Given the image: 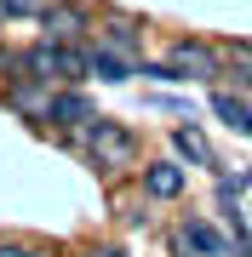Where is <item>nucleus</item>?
<instances>
[{
    "label": "nucleus",
    "instance_id": "nucleus-1",
    "mask_svg": "<svg viewBox=\"0 0 252 257\" xmlns=\"http://www.w3.org/2000/svg\"><path fill=\"white\" fill-rule=\"evenodd\" d=\"M18 80H80V74H92V52H75V46H63V40H40L35 52H23L18 57Z\"/></svg>",
    "mask_w": 252,
    "mask_h": 257
},
{
    "label": "nucleus",
    "instance_id": "nucleus-2",
    "mask_svg": "<svg viewBox=\"0 0 252 257\" xmlns=\"http://www.w3.org/2000/svg\"><path fill=\"white\" fill-rule=\"evenodd\" d=\"M132 149H138V143H132V132H121L115 120H103V114H92V120L80 126V155L92 160V166H103V172L126 166Z\"/></svg>",
    "mask_w": 252,
    "mask_h": 257
},
{
    "label": "nucleus",
    "instance_id": "nucleus-3",
    "mask_svg": "<svg viewBox=\"0 0 252 257\" xmlns=\"http://www.w3.org/2000/svg\"><path fill=\"white\" fill-rule=\"evenodd\" d=\"M166 63L178 69V80H212V74H218V52L201 46V40H172Z\"/></svg>",
    "mask_w": 252,
    "mask_h": 257
},
{
    "label": "nucleus",
    "instance_id": "nucleus-4",
    "mask_svg": "<svg viewBox=\"0 0 252 257\" xmlns=\"http://www.w3.org/2000/svg\"><path fill=\"white\" fill-rule=\"evenodd\" d=\"M143 194H149V200H178V194H184V166H172V160L143 166Z\"/></svg>",
    "mask_w": 252,
    "mask_h": 257
},
{
    "label": "nucleus",
    "instance_id": "nucleus-5",
    "mask_svg": "<svg viewBox=\"0 0 252 257\" xmlns=\"http://www.w3.org/2000/svg\"><path fill=\"white\" fill-rule=\"evenodd\" d=\"M92 114H98V109H92L80 92H57V97H52V109H46V120H52V126H63V132H80Z\"/></svg>",
    "mask_w": 252,
    "mask_h": 257
},
{
    "label": "nucleus",
    "instance_id": "nucleus-6",
    "mask_svg": "<svg viewBox=\"0 0 252 257\" xmlns=\"http://www.w3.org/2000/svg\"><path fill=\"white\" fill-rule=\"evenodd\" d=\"M40 18H46V35H52V40H75L80 29H86V12L69 6V0H46V12H40Z\"/></svg>",
    "mask_w": 252,
    "mask_h": 257
},
{
    "label": "nucleus",
    "instance_id": "nucleus-7",
    "mask_svg": "<svg viewBox=\"0 0 252 257\" xmlns=\"http://www.w3.org/2000/svg\"><path fill=\"white\" fill-rule=\"evenodd\" d=\"M184 246L201 257H229V240L212 229V223H184Z\"/></svg>",
    "mask_w": 252,
    "mask_h": 257
},
{
    "label": "nucleus",
    "instance_id": "nucleus-8",
    "mask_svg": "<svg viewBox=\"0 0 252 257\" xmlns=\"http://www.w3.org/2000/svg\"><path fill=\"white\" fill-rule=\"evenodd\" d=\"M92 74H98V80H132V74H138V69H132V57H121V46H92Z\"/></svg>",
    "mask_w": 252,
    "mask_h": 257
},
{
    "label": "nucleus",
    "instance_id": "nucleus-9",
    "mask_svg": "<svg viewBox=\"0 0 252 257\" xmlns=\"http://www.w3.org/2000/svg\"><path fill=\"white\" fill-rule=\"evenodd\" d=\"M212 109L224 114L229 126L241 132V138H252V103H241V97H229V92H218V97H212Z\"/></svg>",
    "mask_w": 252,
    "mask_h": 257
},
{
    "label": "nucleus",
    "instance_id": "nucleus-10",
    "mask_svg": "<svg viewBox=\"0 0 252 257\" xmlns=\"http://www.w3.org/2000/svg\"><path fill=\"white\" fill-rule=\"evenodd\" d=\"M103 40H109V46H121V52H138V23H132V18H109V23H103Z\"/></svg>",
    "mask_w": 252,
    "mask_h": 257
},
{
    "label": "nucleus",
    "instance_id": "nucleus-11",
    "mask_svg": "<svg viewBox=\"0 0 252 257\" xmlns=\"http://www.w3.org/2000/svg\"><path fill=\"white\" fill-rule=\"evenodd\" d=\"M178 149H184L195 166H212V149H206V138H201L195 126H178Z\"/></svg>",
    "mask_w": 252,
    "mask_h": 257
},
{
    "label": "nucleus",
    "instance_id": "nucleus-12",
    "mask_svg": "<svg viewBox=\"0 0 252 257\" xmlns=\"http://www.w3.org/2000/svg\"><path fill=\"white\" fill-rule=\"evenodd\" d=\"M6 18H29V12H46V0H0Z\"/></svg>",
    "mask_w": 252,
    "mask_h": 257
},
{
    "label": "nucleus",
    "instance_id": "nucleus-13",
    "mask_svg": "<svg viewBox=\"0 0 252 257\" xmlns=\"http://www.w3.org/2000/svg\"><path fill=\"white\" fill-rule=\"evenodd\" d=\"M0 257H35L29 246H0Z\"/></svg>",
    "mask_w": 252,
    "mask_h": 257
},
{
    "label": "nucleus",
    "instance_id": "nucleus-14",
    "mask_svg": "<svg viewBox=\"0 0 252 257\" xmlns=\"http://www.w3.org/2000/svg\"><path fill=\"white\" fill-rule=\"evenodd\" d=\"M92 257H121V251H115V246H103V251H92Z\"/></svg>",
    "mask_w": 252,
    "mask_h": 257
}]
</instances>
